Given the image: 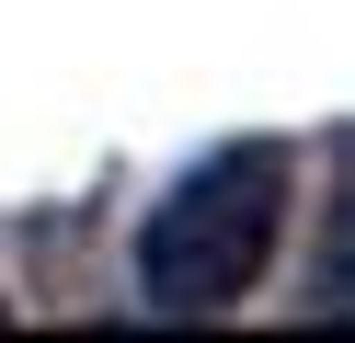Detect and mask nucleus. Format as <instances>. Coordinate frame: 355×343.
I'll list each match as a JSON object with an SVG mask.
<instances>
[{"label":"nucleus","mask_w":355,"mask_h":343,"mask_svg":"<svg viewBox=\"0 0 355 343\" xmlns=\"http://www.w3.org/2000/svg\"><path fill=\"white\" fill-rule=\"evenodd\" d=\"M286 206H298V160L275 137H241V149L195 160L138 218V309H161V320L241 309L286 252Z\"/></svg>","instance_id":"1"}]
</instances>
